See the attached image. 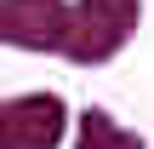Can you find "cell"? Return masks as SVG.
<instances>
[{
	"label": "cell",
	"mask_w": 154,
	"mask_h": 149,
	"mask_svg": "<svg viewBox=\"0 0 154 149\" xmlns=\"http://www.w3.org/2000/svg\"><path fill=\"white\" fill-rule=\"evenodd\" d=\"M137 29V0H74L69 6V40L63 57L74 63H103L126 46V34Z\"/></svg>",
	"instance_id": "obj_1"
},
{
	"label": "cell",
	"mask_w": 154,
	"mask_h": 149,
	"mask_svg": "<svg viewBox=\"0 0 154 149\" xmlns=\"http://www.w3.org/2000/svg\"><path fill=\"white\" fill-rule=\"evenodd\" d=\"M63 98L57 92H29L0 103V149H57L63 144Z\"/></svg>",
	"instance_id": "obj_2"
},
{
	"label": "cell",
	"mask_w": 154,
	"mask_h": 149,
	"mask_svg": "<svg viewBox=\"0 0 154 149\" xmlns=\"http://www.w3.org/2000/svg\"><path fill=\"white\" fill-rule=\"evenodd\" d=\"M0 40L29 46V52H63L69 6H57V0H6L0 6Z\"/></svg>",
	"instance_id": "obj_3"
},
{
	"label": "cell",
	"mask_w": 154,
	"mask_h": 149,
	"mask_svg": "<svg viewBox=\"0 0 154 149\" xmlns=\"http://www.w3.org/2000/svg\"><path fill=\"white\" fill-rule=\"evenodd\" d=\"M80 149H143L137 132H120L103 109H86L80 115Z\"/></svg>",
	"instance_id": "obj_4"
},
{
	"label": "cell",
	"mask_w": 154,
	"mask_h": 149,
	"mask_svg": "<svg viewBox=\"0 0 154 149\" xmlns=\"http://www.w3.org/2000/svg\"><path fill=\"white\" fill-rule=\"evenodd\" d=\"M0 6H6V0H0Z\"/></svg>",
	"instance_id": "obj_5"
}]
</instances>
